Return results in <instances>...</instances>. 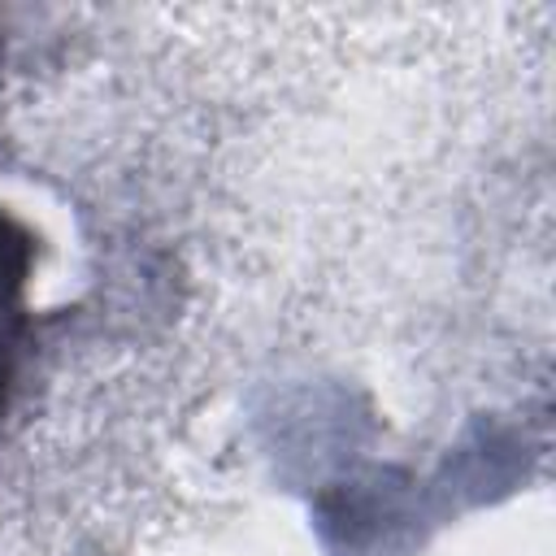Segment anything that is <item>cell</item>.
I'll use <instances>...</instances> for the list:
<instances>
[{"label": "cell", "instance_id": "6da1fadb", "mask_svg": "<svg viewBox=\"0 0 556 556\" xmlns=\"http://www.w3.org/2000/svg\"><path fill=\"white\" fill-rule=\"evenodd\" d=\"M35 235L0 204V417L17 391L26 339H30V274H35Z\"/></svg>", "mask_w": 556, "mask_h": 556}]
</instances>
